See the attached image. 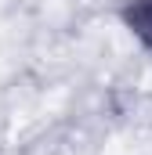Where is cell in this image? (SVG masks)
<instances>
[{"label": "cell", "mask_w": 152, "mask_h": 155, "mask_svg": "<svg viewBox=\"0 0 152 155\" xmlns=\"http://www.w3.org/2000/svg\"><path fill=\"white\" fill-rule=\"evenodd\" d=\"M123 18H127L130 33L141 36V40L152 47V0H130L127 11H123Z\"/></svg>", "instance_id": "1"}]
</instances>
